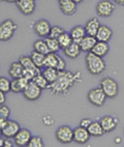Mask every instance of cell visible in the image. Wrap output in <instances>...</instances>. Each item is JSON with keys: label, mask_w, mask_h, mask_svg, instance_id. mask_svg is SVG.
<instances>
[{"label": "cell", "mask_w": 124, "mask_h": 147, "mask_svg": "<svg viewBox=\"0 0 124 147\" xmlns=\"http://www.w3.org/2000/svg\"><path fill=\"white\" fill-rule=\"evenodd\" d=\"M82 71H62L59 73V76L55 82L51 83L48 87V90L51 94L59 96V95H67L70 89L77 83L82 82Z\"/></svg>", "instance_id": "6da1fadb"}, {"label": "cell", "mask_w": 124, "mask_h": 147, "mask_svg": "<svg viewBox=\"0 0 124 147\" xmlns=\"http://www.w3.org/2000/svg\"><path fill=\"white\" fill-rule=\"evenodd\" d=\"M86 67L89 74L92 76H98L106 71V62L101 56L95 55L94 53L89 52L85 57Z\"/></svg>", "instance_id": "7a4b0ae2"}, {"label": "cell", "mask_w": 124, "mask_h": 147, "mask_svg": "<svg viewBox=\"0 0 124 147\" xmlns=\"http://www.w3.org/2000/svg\"><path fill=\"white\" fill-rule=\"evenodd\" d=\"M18 26L13 20H4L0 24V40L1 42H7L13 38L16 33Z\"/></svg>", "instance_id": "3957f363"}, {"label": "cell", "mask_w": 124, "mask_h": 147, "mask_svg": "<svg viewBox=\"0 0 124 147\" xmlns=\"http://www.w3.org/2000/svg\"><path fill=\"white\" fill-rule=\"evenodd\" d=\"M99 86L105 91L107 96L110 97V98H114V97H116L118 95L119 85L111 77H105V78H103L101 80V82H99Z\"/></svg>", "instance_id": "277c9868"}, {"label": "cell", "mask_w": 124, "mask_h": 147, "mask_svg": "<svg viewBox=\"0 0 124 147\" xmlns=\"http://www.w3.org/2000/svg\"><path fill=\"white\" fill-rule=\"evenodd\" d=\"M87 98L91 105L95 106V107H103L106 104V100L108 98L107 94L105 93L101 87H95L89 90L87 93Z\"/></svg>", "instance_id": "5b68a950"}, {"label": "cell", "mask_w": 124, "mask_h": 147, "mask_svg": "<svg viewBox=\"0 0 124 147\" xmlns=\"http://www.w3.org/2000/svg\"><path fill=\"white\" fill-rule=\"evenodd\" d=\"M116 3L113 0H101L96 4L95 11L98 17L101 18H110L116 9Z\"/></svg>", "instance_id": "8992f818"}, {"label": "cell", "mask_w": 124, "mask_h": 147, "mask_svg": "<svg viewBox=\"0 0 124 147\" xmlns=\"http://www.w3.org/2000/svg\"><path fill=\"white\" fill-rule=\"evenodd\" d=\"M55 136L61 144H69L74 142V129L68 125H60L56 129Z\"/></svg>", "instance_id": "52a82bcc"}, {"label": "cell", "mask_w": 124, "mask_h": 147, "mask_svg": "<svg viewBox=\"0 0 124 147\" xmlns=\"http://www.w3.org/2000/svg\"><path fill=\"white\" fill-rule=\"evenodd\" d=\"M42 88L37 84H35L33 81H30L29 84L27 85L26 88L24 89V91L22 92L24 95V97L29 102H34L37 100L42 95Z\"/></svg>", "instance_id": "ba28073f"}, {"label": "cell", "mask_w": 124, "mask_h": 147, "mask_svg": "<svg viewBox=\"0 0 124 147\" xmlns=\"http://www.w3.org/2000/svg\"><path fill=\"white\" fill-rule=\"evenodd\" d=\"M51 28H52V25L49 23L48 20H45V19H40L35 22L33 25V30L35 33L40 37H44V38L50 35Z\"/></svg>", "instance_id": "9c48e42d"}, {"label": "cell", "mask_w": 124, "mask_h": 147, "mask_svg": "<svg viewBox=\"0 0 124 147\" xmlns=\"http://www.w3.org/2000/svg\"><path fill=\"white\" fill-rule=\"evenodd\" d=\"M31 138H32V135L29 129H21L17 133L16 136L13 137V144L19 147L28 146Z\"/></svg>", "instance_id": "30bf717a"}, {"label": "cell", "mask_w": 124, "mask_h": 147, "mask_svg": "<svg viewBox=\"0 0 124 147\" xmlns=\"http://www.w3.org/2000/svg\"><path fill=\"white\" fill-rule=\"evenodd\" d=\"M21 129V125L18 121L11 120V119H7V123L6 125L1 129V135L4 138H9V139H13V137L16 136L17 133Z\"/></svg>", "instance_id": "8fae6325"}, {"label": "cell", "mask_w": 124, "mask_h": 147, "mask_svg": "<svg viewBox=\"0 0 124 147\" xmlns=\"http://www.w3.org/2000/svg\"><path fill=\"white\" fill-rule=\"evenodd\" d=\"M90 135L88 129L84 127V126H77L76 129H74V142L78 143V144H86L88 141H89Z\"/></svg>", "instance_id": "7c38bea8"}, {"label": "cell", "mask_w": 124, "mask_h": 147, "mask_svg": "<svg viewBox=\"0 0 124 147\" xmlns=\"http://www.w3.org/2000/svg\"><path fill=\"white\" fill-rule=\"evenodd\" d=\"M17 7L23 15L30 16L35 11V0H19L16 3Z\"/></svg>", "instance_id": "4fadbf2b"}, {"label": "cell", "mask_w": 124, "mask_h": 147, "mask_svg": "<svg viewBox=\"0 0 124 147\" xmlns=\"http://www.w3.org/2000/svg\"><path fill=\"white\" fill-rule=\"evenodd\" d=\"M58 4L60 11L65 16H72L77 11L78 3L72 0H58Z\"/></svg>", "instance_id": "5bb4252c"}, {"label": "cell", "mask_w": 124, "mask_h": 147, "mask_svg": "<svg viewBox=\"0 0 124 147\" xmlns=\"http://www.w3.org/2000/svg\"><path fill=\"white\" fill-rule=\"evenodd\" d=\"M99 122L103 125V129H105L106 133H111V131H113L118 126L119 119L116 118V117H114V116L107 115L101 117L99 119Z\"/></svg>", "instance_id": "9a60e30c"}, {"label": "cell", "mask_w": 124, "mask_h": 147, "mask_svg": "<svg viewBox=\"0 0 124 147\" xmlns=\"http://www.w3.org/2000/svg\"><path fill=\"white\" fill-rule=\"evenodd\" d=\"M63 50V54L69 59H77L80 56L81 52H82V49L80 47L79 42H72L69 46H67L66 48L62 49Z\"/></svg>", "instance_id": "2e32d148"}, {"label": "cell", "mask_w": 124, "mask_h": 147, "mask_svg": "<svg viewBox=\"0 0 124 147\" xmlns=\"http://www.w3.org/2000/svg\"><path fill=\"white\" fill-rule=\"evenodd\" d=\"M29 80L26 78L21 77V78H16L11 80V92L13 93H21L26 88V86L29 84Z\"/></svg>", "instance_id": "e0dca14e"}, {"label": "cell", "mask_w": 124, "mask_h": 147, "mask_svg": "<svg viewBox=\"0 0 124 147\" xmlns=\"http://www.w3.org/2000/svg\"><path fill=\"white\" fill-rule=\"evenodd\" d=\"M96 42H97V38H96V37L87 34V35H86V36H85L84 38L79 42V44H80L81 49H82V52L89 53V52L92 51V49L94 48V46H95Z\"/></svg>", "instance_id": "ac0fdd59"}, {"label": "cell", "mask_w": 124, "mask_h": 147, "mask_svg": "<svg viewBox=\"0 0 124 147\" xmlns=\"http://www.w3.org/2000/svg\"><path fill=\"white\" fill-rule=\"evenodd\" d=\"M112 36H113V30L107 25H101L95 37L97 38V40H101V42H109L112 38Z\"/></svg>", "instance_id": "d6986e66"}, {"label": "cell", "mask_w": 124, "mask_h": 147, "mask_svg": "<svg viewBox=\"0 0 124 147\" xmlns=\"http://www.w3.org/2000/svg\"><path fill=\"white\" fill-rule=\"evenodd\" d=\"M101 22L97 18H92L88 20L86 25H85V29H86V32L89 35H92V36H96L97 31L99 27H101Z\"/></svg>", "instance_id": "ffe728a7"}, {"label": "cell", "mask_w": 124, "mask_h": 147, "mask_svg": "<svg viewBox=\"0 0 124 147\" xmlns=\"http://www.w3.org/2000/svg\"><path fill=\"white\" fill-rule=\"evenodd\" d=\"M69 33H70L72 40L76 42H80L85 36H86V35H87V32H86L85 26H82V25H77V26H74V28L70 30Z\"/></svg>", "instance_id": "44dd1931"}, {"label": "cell", "mask_w": 124, "mask_h": 147, "mask_svg": "<svg viewBox=\"0 0 124 147\" xmlns=\"http://www.w3.org/2000/svg\"><path fill=\"white\" fill-rule=\"evenodd\" d=\"M110 51V45L108 44V42H101L97 40V42L95 44L94 48L92 49L91 52L94 53L95 55L101 56V57H105Z\"/></svg>", "instance_id": "7402d4cb"}, {"label": "cell", "mask_w": 124, "mask_h": 147, "mask_svg": "<svg viewBox=\"0 0 124 147\" xmlns=\"http://www.w3.org/2000/svg\"><path fill=\"white\" fill-rule=\"evenodd\" d=\"M24 66L22 65V63L20 61H16V62H13L9 66V69H8V75L13 78V79H16V78H21L23 76L24 73Z\"/></svg>", "instance_id": "603a6c76"}, {"label": "cell", "mask_w": 124, "mask_h": 147, "mask_svg": "<svg viewBox=\"0 0 124 147\" xmlns=\"http://www.w3.org/2000/svg\"><path fill=\"white\" fill-rule=\"evenodd\" d=\"M88 131H89L90 135L93 137H101L106 134V131L99 121H92V123L88 126Z\"/></svg>", "instance_id": "cb8c5ba5"}, {"label": "cell", "mask_w": 124, "mask_h": 147, "mask_svg": "<svg viewBox=\"0 0 124 147\" xmlns=\"http://www.w3.org/2000/svg\"><path fill=\"white\" fill-rule=\"evenodd\" d=\"M59 73H60V71L56 67H46L42 71V74L45 76V78L48 80V82H49L50 84L57 80V78H58V76H59Z\"/></svg>", "instance_id": "d4e9b609"}, {"label": "cell", "mask_w": 124, "mask_h": 147, "mask_svg": "<svg viewBox=\"0 0 124 147\" xmlns=\"http://www.w3.org/2000/svg\"><path fill=\"white\" fill-rule=\"evenodd\" d=\"M30 57L32 58V60L34 62V64L37 67L42 68L45 67V62H46V55L42 53L37 52V51L33 50L30 54Z\"/></svg>", "instance_id": "484cf974"}, {"label": "cell", "mask_w": 124, "mask_h": 147, "mask_svg": "<svg viewBox=\"0 0 124 147\" xmlns=\"http://www.w3.org/2000/svg\"><path fill=\"white\" fill-rule=\"evenodd\" d=\"M59 57L60 56L57 53H54V52H50L49 54H47L46 55L45 67H57Z\"/></svg>", "instance_id": "4316f807"}, {"label": "cell", "mask_w": 124, "mask_h": 147, "mask_svg": "<svg viewBox=\"0 0 124 147\" xmlns=\"http://www.w3.org/2000/svg\"><path fill=\"white\" fill-rule=\"evenodd\" d=\"M33 50L37 51V52L42 53V54H49L50 53V50H49V47H48L47 42H46L45 40H37L34 42L33 44Z\"/></svg>", "instance_id": "83f0119b"}, {"label": "cell", "mask_w": 124, "mask_h": 147, "mask_svg": "<svg viewBox=\"0 0 124 147\" xmlns=\"http://www.w3.org/2000/svg\"><path fill=\"white\" fill-rule=\"evenodd\" d=\"M45 40H46V42H47L48 47H49L50 52H54V53L59 52V50L61 49V46H60V44H59V42H58L57 38L48 36L45 38Z\"/></svg>", "instance_id": "f1b7e54d"}, {"label": "cell", "mask_w": 124, "mask_h": 147, "mask_svg": "<svg viewBox=\"0 0 124 147\" xmlns=\"http://www.w3.org/2000/svg\"><path fill=\"white\" fill-rule=\"evenodd\" d=\"M19 61L22 63V65L24 66V68H28V69H36V68H40L34 64V62L32 60V58L30 57V55L21 56V57L19 58Z\"/></svg>", "instance_id": "f546056e"}, {"label": "cell", "mask_w": 124, "mask_h": 147, "mask_svg": "<svg viewBox=\"0 0 124 147\" xmlns=\"http://www.w3.org/2000/svg\"><path fill=\"white\" fill-rule=\"evenodd\" d=\"M57 40H58L59 44H60L61 49H64V48H66L67 46H69L71 42H74L72 38H71L70 33H68V32H63Z\"/></svg>", "instance_id": "4dcf8cb0"}, {"label": "cell", "mask_w": 124, "mask_h": 147, "mask_svg": "<svg viewBox=\"0 0 124 147\" xmlns=\"http://www.w3.org/2000/svg\"><path fill=\"white\" fill-rule=\"evenodd\" d=\"M32 81L34 82L35 84L38 85L42 89H48V87H49V85H50V83L48 82V80L46 79L45 76H44L42 74H40V75L35 76L34 79L32 80Z\"/></svg>", "instance_id": "1f68e13d"}, {"label": "cell", "mask_w": 124, "mask_h": 147, "mask_svg": "<svg viewBox=\"0 0 124 147\" xmlns=\"http://www.w3.org/2000/svg\"><path fill=\"white\" fill-rule=\"evenodd\" d=\"M0 91H3L4 93L11 91V81H9L5 77L0 78Z\"/></svg>", "instance_id": "d6a6232c"}, {"label": "cell", "mask_w": 124, "mask_h": 147, "mask_svg": "<svg viewBox=\"0 0 124 147\" xmlns=\"http://www.w3.org/2000/svg\"><path fill=\"white\" fill-rule=\"evenodd\" d=\"M28 146L29 147H44L45 146V143H44V140L42 139V137L32 136Z\"/></svg>", "instance_id": "836d02e7"}, {"label": "cell", "mask_w": 124, "mask_h": 147, "mask_svg": "<svg viewBox=\"0 0 124 147\" xmlns=\"http://www.w3.org/2000/svg\"><path fill=\"white\" fill-rule=\"evenodd\" d=\"M63 32H65V31H64V29L62 28V27L58 26V25H54V26H52V28H51L50 35H49V36L54 37V38H58Z\"/></svg>", "instance_id": "e575fe53"}, {"label": "cell", "mask_w": 124, "mask_h": 147, "mask_svg": "<svg viewBox=\"0 0 124 147\" xmlns=\"http://www.w3.org/2000/svg\"><path fill=\"white\" fill-rule=\"evenodd\" d=\"M9 116H11V109L7 106L4 105V104L0 105V118L8 119Z\"/></svg>", "instance_id": "d590c367"}, {"label": "cell", "mask_w": 124, "mask_h": 147, "mask_svg": "<svg viewBox=\"0 0 124 147\" xmlns=\"http://www.w3.org/2000/svg\"><path fill=\"white\" fill-rule=\"evenodd\" d=\"M42 123L45 124L46 126H51L55 123V120H54V118L52 117V116L47 115V116H44V117H42Z\"/></svg>", "instance_id": "8d00e7d4"}, {"label": "cell", "mask_w": 124, "mask_h": 147, "mask_svg": "<svg viewBox=\"0 0 124 147\" xmlns=\"http://www.w3.org/2000/svg\"><path fill=\"white\" fill-rule=\"evenodd\" d=\"M57 69L59 71H65L66 69V62L64 59H62L61 57H59V61H58V65H57Z\"/></svg>", "instance_id": "74e56055"}, {"label": "cell", "mask_w": 124, "mask_h": 147, "mask_svg": "<svg viewBox=\"0 0 124 147\" xmlns=\"http://www.w3.org/2000/svg\"><path fill=\"white\" fill-rule=\"evenodd\" d=\"M91 123H92V120H91L90 118H83L82 120H81V122H80V125L88 129V126H89Z\"/></svg>", "instance_id": "f35d334b"}, {"label": "cell", "mask_w": 124, "mask_h": 147, "mask_svg": "<svg viewBox=\"0 0 124 147\" xmlns=\"http://www.w3.org/2000/svg\"><path fill=\"white\" fill-rule=\"evenodd\" d=\"M4 147H11L13 146V142L11 141V139L9 138H5L4 139V145H3Z\"/></svg>", "instance_id": "ab89813d"}, {"label": "cell", "mask_w": 124, "mask_h": 147, "mask_svg": "<svg viewBox=\"0 0 124 147\" xmlns=\"http://www.w3.org/2000/svg\"><path fill=\"white\" fill-rule=\"evenodd\" d=\"M5 102V93L3 91H0V105H3Z\"/></svg>", "instance_id": "60d3db41"}, {"label": "cell", "mask_w": 124, "mask_h": 147, "mask_svg": "<svg viewBox=\"0 0 124 147\" xmlns=\"http://www.w3.org/2000/svg\"><path fill=\"white\" fill-rule=\"evenodd\" d=\"M7 123V119L5 118H0V129H2Z\"/></svg>", "instance_id": "b9f144b4"}, {"label": "cell", "mask_w": 124, "mask_h": 147, "mask_svg": "<svg viewBox=\"0 0 124 147\" xmlns=\"http://www.w3.org/2000/svg\"><path fill=\"white\" fill-rule=\"evenodd\" d=\"M113 1L116 3V4H119V5L124 6V0H113Z\"/></svg>", "instance_id": "7bdbcfd3"}, {"label": "cell", "mask_w": 124, "mask_h": 147, "mask_svg": "<svg viewBox=\"0 0 124 147\" xmlns=\"http://www.w3.org/2000/svg\"><path fill=\"white\" fill-rule=\"evenodd\" d=\"M121 142H122V139L120 138V137H117V138H115V143H116V144H120Z\"/></svg>", "instance_id": "ee69618b"}, {"label": "cell", "mask_w": 124, "mask_h": 147, "mask_svg": "<svg viewBox=\"0 0 124 147\" xmlns=\"http://www.w3.org/2000/svg\"><path fill=\"white\" fill-rule=\"evenodd\" d=\"M1 1H5V2H8V3H17L19 0H1Z\"/></svg>", "instance_id": "f6af8a7d"}, {"label": "cell", "mask_w": 124, "mask_h": 147, "mask_svg": "<svg viewBox=\"0 0 124 147\" xmlns=\"http://www.w3.org/2000/svg\"><path fill=\"white\" fill-rule=\"evenodd\" d=\"M72 1H74V2L78 3V4H79V3H81V2H83V0H72Z\"/></svg>", "instance_id": "bcb514c9"}]
</instances>
